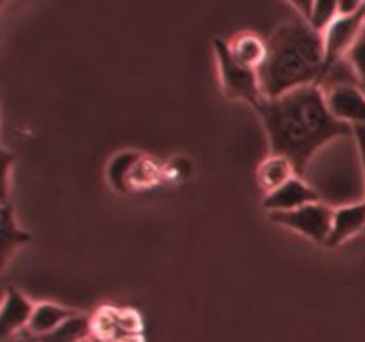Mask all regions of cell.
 Masks as SVG:
<instances>
[{"label": "cell", "instance_id": "6da1fadb", "mask_svg": "<svg viewBox=\"0 0 365 342\" xmlns=\"http://www.w3.org/2000/svg\"><path fill=\"white\" fill-rule=\"evenodd\" d=\"M257 110L269 138L271 153L287 157L298 177L305 173L310 160L324 145L353 135V127L330 113L324 89L319 84L266 98Z\"/></svg>", "mask_w": 365, "mask_h": 342}, {"label": "cell", "instance_id": "7a4b0ae2", "mask_svg": "<svg viewBox=\"0 0 365 342\" xmlns=\"http://www.w3.org/2000/svg\"><path fill=\"white\" fill-rule=\"evenodd\" d=\"M324 64L323 32L303 18L282 24L267 39V56L259 68L266 98H277L292 89L317 84Z\"/></svg>", "mask_w": 365, "mask_h": 342}, {"label": "cell", "instance_id": "3957f363", "mask_svg": "<svg viewBox=\"0 0 365 342\" xmlns=\"http://www.w3.org/2000/svg\"><path fill=\"white\" fill-rule=\"evenodd\" d=\"M214 52L217 57L225 95L232 100H241V102L252 105L253 109H259L260 103L266 100L262 88H260L259 71L237 63L232 57L227 41H223V39L214 41Z\"/></svg>", "mask_w": 365, "mask_h": 342}, {"label": "cell", "instance_id": "277c9868", "mask_svg": "<svg viewBox=\"0 0 365 342\" xmlns=\"http://www.w3.org/2000/svg\"><path fill=\"white\" fill-rule=\"evenodd\" d=\"M269 216L273 223L291 228L310 241L324 244L330 235L334 209L327 203L314 202L287 212H271Z\"/></svg>", "mask_w": 365, "mask_h": 342}, {"label": "cell", "instance_id": "5b68a950", "mask_svg": "<svg viewBox=\"0 0 365 342\" xmlns=\"http://www.w3.org/2000/svg\"><path fill=\"white\" fill-rule=\"evenodd\" d=\"M365 28V9L355 14H341L335 18L327 31L323 32V43H324V64L323 71L328 70L331 64L337 61L344 59L346 53L353 46L362 31ZM319 84V82H317Z\"/></svg>", "mask_w": 365, "mask_h": 342}, {"label": "cell", "instance_id": "8992f818", "mask_svg": "<svg viewBox=\"0 0 365 342\" xmlns=\"http://www.w3.org/2000/svg\"><path fill=\"white\" fill-rule=\"evenodd\" d=\"M327 105L334 118L349 127H365V91L356 84L331 86L324 89Z\"/></svg>", "mask_w": 365, "mask_h": 342}, {"label": "cell", "instance_id": "52a82bcc", "mask_svg": "<svg viewBox=\"0 0 365 342\" xmlns=\"http://www.w3.org/2000/svg\"><path fill=\"white\" fill-rule=\"evenodd\" d=\"M314 202H319V192L296 175L282 187L267 192L264 198V207L269 212H287V210H294Z\"/></svg>", "mask_w": 365, "mask_h": 342}, {"label": "cell", "instance_id": "ba28073f", "mask_svg": "<svg viewBox=\"0 0 365 342\" xmlns=\"http://www.w3.org/2000/svg\"><path fill=\"white\" fill-rule=\"evenodd\" d=\"M32 310L34 303L24 292L14 287L7 289L0 303V338L13 337L18 331L27 330Z\"/></svg>", "mask_w": 365, "mask_h": 342}, {"label": "cell", "instance_id": "9c48e42d", "mask_svg": "<svg viewBox=\"0 0 365 342\" xmlns=\"http://www.w3.org/2000/svg\"><path fill=\"white\" fill-rule=\"evenodd\" d=\"M360 232H365V200L346 203V205L334 209L330 235H328L324 246L337 248Z\"/></svg>", "mask_w": 365, "mask_h": 342}, {"label": "cell", "instance_id": "30bf717a", "mask_svg": "<svg viewBox=\"0 0 365 342\" xmlns=\"http://www.w3.org/2000/svg\"><path fill=\"white\" fill-rule=\"evenodd\" d=\"M77 314L78 312H75V310L56 305V303H36L34 310H32L31 321H29L27 331L32 337H43V335L52 333L53 330L63 326L66 321H70L71 317H75Z\"/></svg>", "mask_w": 365, "mask_h": 342}, {"label": "cell", "instance_id": "8fae6325", "mask_svg": "<svg viewBox=\"0 0 365 342\" xmlns=\"http://www.w3.org/2000/svg\"><path fill=\"white\" fill-rule=\"evenodd\" d=\"M31 241V234L18 227L13 207H0V271L7 266L18 248Z\"/></svg>", "mask_w": 365, "mask_h": 342}, {"label": "cell", "instance_id": "7c38bea8", "mask_svg": "<svg viewBox=\"0 0 365 342\" xmlns=\"http://www.w3.org/2000/svg\"><path fill=\"white\" fill-rule=\"evenodd\" d=\"M232 57L242 66L259 70L267 56V41L253 32H239L230 41H227Z\"/></svg>", "mask_w": 365, "mask_h": 342}, {"label": "cell", "instance_id": "4fadbf2b", "mask_svg": "<svg viewBox=\"0 0 365 342\" xmlns=\"http://www.w3.org/2000/svg\"><path fill=\"white\" fill-rule=\"evenodd\" d=\"M296 167L292 166L291 160L278 153H271L269 157L260 162L259 170H257V182H259L260 189L267 192H273L274 189L282 187L285 182L296 177Z\"/></svg>", "mask_w": 365, "mask_h": 342}, {"label": "cell", "instance_id": "5bb4252c", "mask_svg": "<svg viewBox=\"0 0 365 342\" xmlns=\"http://www.w3.org/2000/svg\"><path fill=\"white\" fill-rule=\"evenodd\" d=\"M91 333L88 317L77 314L70 321L53 330L52 333L43 335V337H34L36 342H81L86 335Z\"/></svg>", "mask_w": 365, "mask_h": 342}, {"label": "cell", "instance_id": "9a60e30c", "mask_svg": "<svg viewBox=\"0 0 365 342\" xmlns=\"http://www.w3.org/2000/svg\"><path fill=\"white\" fill-rule=\"evenodd\" d=\"M141 153L123 152L120 153V155L114 157V160H110L107 177H109L110 185H113L114 189L127 191V187L130 185L132 171H134L135 164H138V160L141 159Z\"/></svg>", "mask_w": 365, "mask_h": 342}, {"label": "cell", "instance_id": "2e32d148", "mask_svg": "<svg viewBox=\"0 0 365 342\" xmlns=\"http://www.w3.org/2000/svg\"><path fill=\"white\" fill-rule=\"evenodd\" d=\"M339 14V0H314L312 13H310L309 24L316 31L324 32L328 25L335 20Z\"/></svg>", "mask_w": 365, "mask_h": 342}, {"label": "cell", "instance_id": "e0dca14e", "mask_svg": "<svg viewBox=\"0 0 365 342\" xmlns=\"http://www.w3.org/2000/svg\"><path fill=\"white\" fill-rule=\"evenodd\" d=\"M346 59H348L349 66H351L353 73H355L360 89L365 91V28L362 34L356 38V41L353 43L349 52L346 53Z\"/></svg>", "mask_w": 365, "mask_h": 342}, {"label": "cell", "instance_id": "ac0fdd59", "mask_svg": "<svg viewBox=\"0 0 365 342\" xmlns=\"http://www.w3.org/2000/svg\"><path fill=\"white\" fill-rule=\"evenodd\" d=\"M13 153L0 150V207L9 205V173L13 166Z\"/></svg>", "mask_w": 365, "mask_h": 342}, {"label": "cell", "instance_id": "d6986e66", "mask_svg": "<svg viewBox=\"0 0 365 342\" xmlns=\"http://www.w3.org/2000/svg\"><path fill=\"white\" fill-rule=\"evenodd\" d=\"M365 9V0H339V14H355Z\"/></svg>", "mask_w": 365, "mask_h": 342}, {"label": "cell", "instance_id": "ffe728a7", "mask_svg": "<svg viewBox=\"0 0 365 342\" xmlns=\"http://www.w3.org/2000/svg\"><path fill=\"white\" fill-rule=\"evenodd\" d=\"M292 7L296 9V13L299 14V18L309 21L310 13H312V6H314V0H287Z\"/></svg>", "mask_w": 365, "mask_h": 342}, {"label": "cell", "instance_id": "44dd1931", "mask_svg": "<svg viewBox=\"0 0 365 342\" xmlns=\"http://www.w3.org/2000/svg\"><path fill=\"white\" fill-rule=\"evenodd\" d=\"M353 138L356 141V148L360 153V162H362L364 177H365V127H355L353 128Z\"/></svg>", "mask_w": 365, "mask_h": 342}, {"label": "cell", "instance_id": "7402d4cb", "mask_svg": "<svg viewBox=\"0 0 365 342\" xmlns=\"http://www.w3.org/2000/svg\"><path fill=\"white\" fill-rule=\"evenodd\" d=\"M118 342H143V338L139 337V333H128V335H123Z\"/></svg>", "mask_w": 365, "mask_h": 342}, {"label": "cell", "instance_id": "603a6c76", "mask_svg": "<svg viewBox=\"0 0 365 342\" xmlns=\"http://www.w3.org/2000/svg\"><path fill=\"white\" fill-rule=\"evenodd\" d=\"M81 342H102V341H100V338H96L95 335H91V333H89V335H86V337L82 338Z\"/></svg>", "mask_w": 365, "mask_h": 342}, {"label": "cell", "instance_id": "cb8c5ba5", "mask_svg": "<svg viewBox=\"0 0 365 342\" xmlns=\"http://www.w3.org/2000/svg\"><path fill=\"white\" fill-rule=\"evenodd\" d=\"M4 2H6V0H0V6H2V4H4Z\"/></svg>", "mask_w": 365, "mask_h": 342}]
</instances>
